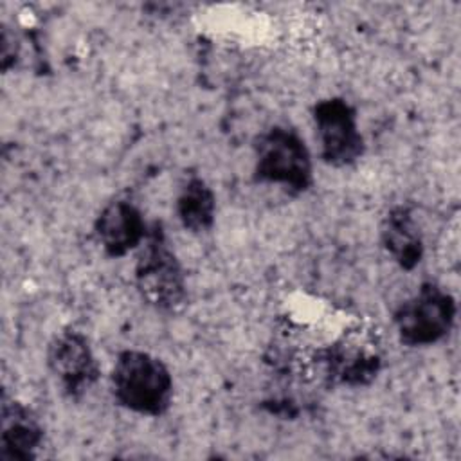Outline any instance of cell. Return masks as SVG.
I'll return each mask as SVG.
<instances>
[{
  "label": "cell",
  "instance_id": "obj_1",
  "mask_svg": "<svg viewBox=\"0 0 461 461\" xmlns=\"http://www.w3.org/2000/svg\"><path fill=\"white\" fill-rule=\"evenodd\" d=\"M113 400L126 411L158 418L173 403V375L166 362L142 349L117 353L110 373Z\"/></svg>",
  "mask_w": 461,
  "mask_h": 461
},
{
  "label": "cell",
  "instance_id": "obj_2",
  "mask_svg": "<svg viewBox=\"0 0 461 461\" xmlns=\"http://www.w3.org/2000/svg\"><path fill=\"white\" fill-rule=\"evenodd\" d=\"M312 364L328 385H369L384 366V348L376 326L357 322L312 355Z\"/></svg>",
  "mask_w": 461,
  "mask_h": 461
},
{
  "label": "cell",
  "instance_id": "obj_3",
  "mask_svg": "<svg viewBox=\"0 0 461 461\" xmlns=\"http://www.w3.org/2000/svg\"><path fill=\"white\" fill-rule=\"evenodd\" d=\"M133 281L140 299L157 312L175 313L187 303L185 270L160 221L149 223L148 236L139 247Z\"/></svg>",
  "mask_w": 461,
  "mask_h": 461
},
{
  "label": "cell",
  "instance_id": "obj_4",
  "mask_svg": "<svg viewBox=\"0 0 461 461\" xmlns=\"http://www.w3.org/2000/svg\"><path fill=\"white\" fill-rule=\"evenodd\" d=\"M254 149V180L267 185H277L286 194L297 196L313 185L312 153L290 126H270L256 135Z\"/></svg>",
  "mask_w": 461,
  "mask_h": 461
},
{
  "label": "cell",
  "instance_id": "obj_5",
  "mask_svg": "<svg viewBox=\"0 0 461 461\" xmlns=\"http://www.w3.org/2000/svg\"><path fill=\"white\" fill-rule=\"evenodd\" d=\"M456 297L436 281H423L393 313L398 340L409 348H425L443 340L454 328Z\"/></svg>",
  "mask_w": 461,
  "mask_h": 461
},
{
  "label": "cell",
  "instance_id": "obj_6",
  "mask_svg": "<svg viewBox=\"0 0 461 461\" xmlns=\"http://www.w3.org/2000/svg\"><path fill=\"white\" fill-rule=\"evenodd\" d=\"M319 155L331 167L353 166L366 151L357 108L344 97H324L312 106Z\"/></svg>",
  "mask_w": 461,
  "mask_h": 461
},
{
  "label": "cell",
  "instance_id": "obj_7",
  "mask_svg": "<svg viewBox=\"0 0 461 461\" xmlns=\"http://www.w3.org/2000/svg\"><path fill=\"white\" fill-rule=\"evenodd\" d=\"M47 367L70 400H79L101 378V366L88 337L74 328L58 331L47 346Z\"/></svg>",
  "mask_w": 461,
  "mask_h": 461
},
{
  "label": "cell",
  "instance_id": "obj_8",
  "mask_svg": "<svg viewBox=\"0 0 461 461\" xmlns=\"http://www.w3.org/2000/svg\"><path fill=\"white\" fill-rule=\"evenodd\" d=\"M149 230L142 211L130 200L115 198L103 205L94 220V234L108 258H124L139 249Z\"/></svg>",
  "mask_w": 461,
  "mask_h": 461
},
{
  "label": "cell",
  "instance_id": "obj_9",
  "mask_svg": "<svg viewBox=\"0 0 461 461\" xmlns=\"http://www.w3.org/2000/svg\"><path fill=\"white\" fill-rule=\"evenodd\" d=\"M45 438V429L38 414L22 400L2 394L0 409V459H34Z\"/></svg>",
  "mask_w": 461,
  "mask_h": 461
},
{
  "label": "cell",
  "instance_id": "obj_10",
  "mask_svg": "<svg viewBox=\"0 0 461 461\" xmlns=\"http://www.w3.org/2000/svg\"><path fill=\"white\" fill-rule=\"evenodd\" d=\"M380 243L402 268L414 270L425 254V241L411 203L391 205L380 221Z\"/></svg>",
  "mask_w": 461,
  "mask_h": 461
},
{
  "label": "cell",
  "instance_id": "obj_11",
  "mask_svg": "<svg viewBox=\"0 0 461 461\" xmlns=\"http://www.w3.org/2000/svg\"><path fill=\"white\" fill-rule=\"evenodd\" d=\"M175 214L180 225L191 234H203L216 220V194L196 173L185 176L175 198Z\"/></svg>",
  "mask_w": 461,
  "mask_h": 461
}]
</instances>
